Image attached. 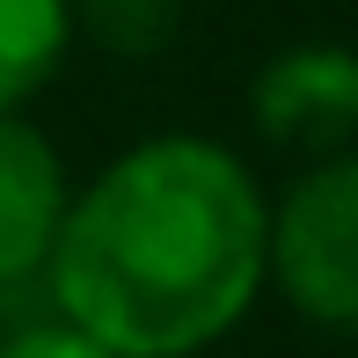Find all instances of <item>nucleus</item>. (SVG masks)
<instances>
[{
	"label": "nucleus",
	"mask_w": 358,
	"mask_h": 358,
	"mask_svg": "<svg viewBox=\"0 0 358 358\" xmlns=\"http://www.w3.org/2000/svg\"><path fill=\"white\" fill-rule=\"evenodd\" d=\"M249 110L278 146H336L358 132V52L351 44H285L249 80Z\"/></svg>",
	"instance_id": "obj_3"
},
{
	"label": "nucleus",
	"mask_w": 358,
	"mask_h": 358,
	"mask_svg": "<svg viewBox=\"0 0 358 358\" xmlns=\"http://www.w3.org/2000/svg\"><path fill=\"white\" fill-rule=\"evenodd\" d=\"M176 15H183V0H80L88 37L103 44V52H117V59L161 52V44L176 37Z\"/></svg>",
	"instance_id": "obj_6"
},
{
	"label": "nucleus",
	"mask_w": 358,
	"mask_h": 358,
	"mask_svg": "<svg viewBox=\"0 0 358 358\" xmlns=\"http://www.w3.org/2000/svg\"><path fill=\"white\" fill-rule=\"evenodd\" d=\"M59 220H66V169L52 139L0 110V292L52 264Z\"/></svg>",
	"instance_id": "obj_4"
},
{
	"label": "nucleus",
	"mask_w": 358,
	"mask_h": 358,
	"mask_svg": "<svg viewBox=\"0 0 358 358\" xmlns=\"http://www.w3.org/2000/svg\"><path fill=\"white\" fill-rule=\"evenodd\" d=\"M44 271L59 322L110 358H198L271 271V205L234 146L161 132L66 198Z\"/></svg>",
	"instance_id": "obj_1"
},
{
	"label": "nucleus",
	"mask_w": 358,
	"mask_h": 358,
	"mask_svg": "<svg viewBox=\"0 0 358 358\" xmlns=\"http://www.w3.org/2000/svg\"><path fill=\"white\" fill-rule=\"evenodd\" d=\"M73 37V0H0V110L37 95Z\"/></svg>",
	"instance_id": "obj_5"
},
{
	"label": "nucleus",
	"mask_w": 358,
	"mask_h": 358,
	"mask_svg": "<svg viewBox=\"0 0 358 358\" xmlns=\"http://www.w3.org/2000/svg\"><path fill=\"white\" fill-rule=\"evenodd\" d=\"M0 358H110L103 344H88L80 329H66V322H29V329H15V336H0Z\"/></svg>",
	"instance_id": "obj_7"
},
{
	"label": "nucleus",
	"mask_w": 358,
	"mask_h": 358,
	"mask_svg": "<svg viewBox=\"0 0 358 358\" xmlns=\"http://www.w3.org/2000/svg\"><path fill=\"white\" fill-rule=\"evenodd\" d=\"M271 278L300 315L358 329V154L307 169L271 213Z\"/></svg>",
	"instance_id": "obj_2"
}]
</instances>
